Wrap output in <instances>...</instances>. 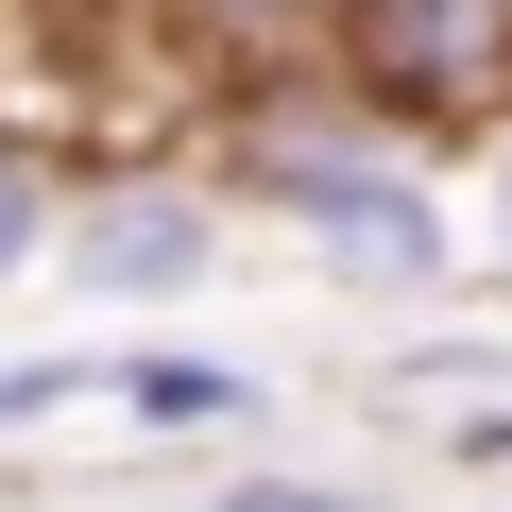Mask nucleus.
Returning <instances> with one entry per match:
<instances>
[{"mask_svg": "<svg viewBox=\"0 0 512 512\" xmlns=\"http://www.w3.org/2000/svg\"><path fill=\"white\" fill-rule=\"evenodd\" d=\"M291 205L342 239V274H427V256H444V222H427L393 171H325V154H291Z\"/></svg>", "mask_w": 512, "mask_h": 512, "instance_id": "f257e3e1", "label": "nucleus"}, {"mask_svg": "<svg viewBox=\"0 0 512 512\" xmlns=\"http://www.w3.org/2000/svg\"><path fill=\"white\" fill-rule=\"evenodd\" d=\"M205 256H222L205 205H86V256H69V274L86 291H188Z\"/></svg>", "mask_w": 512, "mask_h": 512, "instance_id": "f03ea898", "label": "nucleus"}, {"mask_svg": "<svg viewBox=\"0 0 512 512\" xmlns=\"http://www.w3.org/2000/svg\"><path fill=\"white\" fill-rule=\"evenodd\" d=\"M222 410H256L239 359H154V376H137V427H222Z\"/></svg>", "mask_w": 512, "mask_h": 512, "instance_id": "7ed1b4c3", "label": "nucleus"}, {"mask_svg": "<svg viewBox=\"0 0 512 512\" xmlns=\"http://www.w3.org/2000/svg\"><path fill=\"white\" fill-rule=\"evenodd\" d=\"M69 393H86L69 359H0V427H35V410H69Z\"/></svg>", "mask_w": 512, "mask_h": 512, "instance_id": "20e7f679", "label": "nucleus"}, {"mask_svg": "<svg viewBox=\"0 0 512 512\" xmlns=\"http://www.w3.org/2000/svg\"><path fill=\"white\" fill-rule=\"evenodd\" d=\"M18 239H35V171L0 154V274H18Z\"/></svg>", "mask_w": 512, "mask_h": 512, "instance_id": "39448f33", "label": "nucleus"}, {"mask_svg": "<svg viewBox=\"0 0 512 512\" xmlns=\"http://www.w3.org/2000/svg\"><path fill=\"white\" fill-rule=\"evenodd\" d=\"M222 512H342V495H308V478H239Z\"/></svg>", "mask_w": 512, "mask_h": 512, "instance_id": "423d86ee", "label": "nucleus"}, {"mask_svg": "<svg viewBox=\"0 0 512 512\" xmlns=\"http://www.w3.org/2000/svg\"><path fill=\"white\" fill-rule=\"evenodd\" d=\"M495 222H512V171H495Z\"/></svg>", "mask_w": 512, "mask_h": 512, "instance_id": "0eeeda50", "label": "nucleus"}]
</instances>
